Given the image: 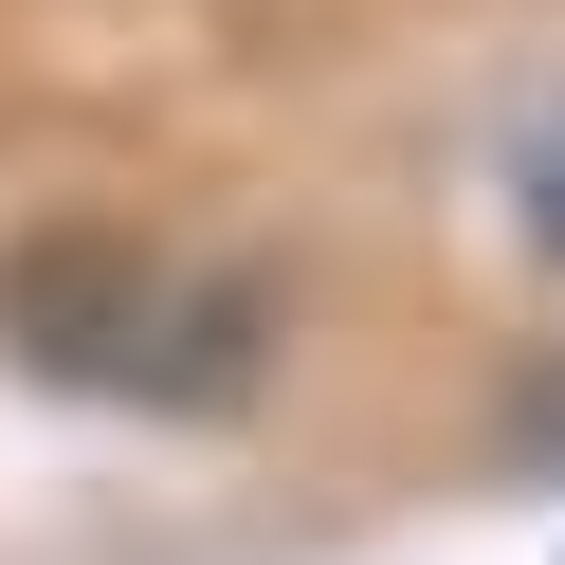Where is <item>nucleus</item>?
<instances>
[{
  "mask_svg": "<svg viewBox=\"0 0 565 565\" xmlns=\"http://www.w3.org/2000/svg\"><path fill=\"white\" fill-rule=\"evenodd\" d=\"M0 347L38 383H74V402L220 419V402H256V365H274V292L164 256V237H128V220H55V237L0 256Z\"/></svg>",
  "mask_w": 565,
  "mask_h": 565,
  "instance_id": "obj_1",
  "label": "nucleus"
}]
</instances>
